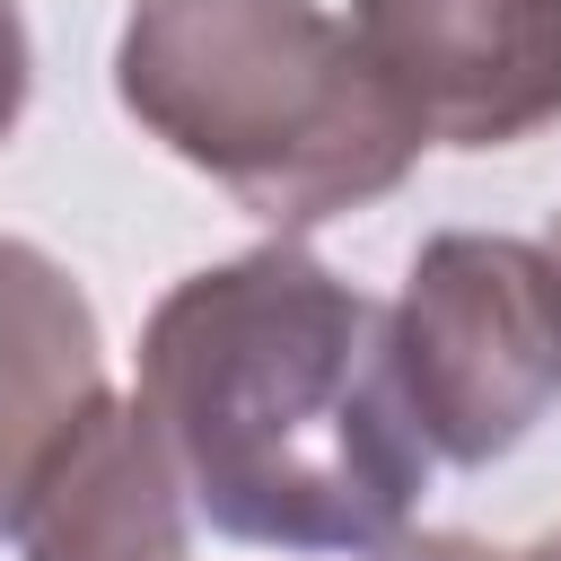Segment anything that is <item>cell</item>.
<instances>
[{"mask_svg": "<svg viewBox=\"0 0 561 561\" xmlns=\"http://www.w3.org/2000/svg\"><path fill=\"white\" fill-rule=\"evenodd\" d=\"M351 35L438 149L561 123V0H351Z\"/></svg>", "mask_w": 561, "mask_h": 561, "instance_id": "277c9868", "label": "cell"}, {"mask_svg": "<svg viewBox=\"0 0 561 561\" xmlns=\"http://www.w3.org/2000/svg\"><path fill=\"white\" fill-rule=\"evenodd\" d=\"M552 254H561V219H552Z\"/></svg>", "mask_w": 561, "mask_h": 561, "instance_id": "30bf717a", "label": "cell"}, {"mask_svg": "<svg viewBox=\"0 0 561 561\" xmlns=\"http://www.w3.org/2000/svg\"><path fill=\"white\" fill-rule=\"evenodd\" d=\"M114 96L280 237L386 202L430 149L324 0H131Z\"/></svg>", "mask_w": 561, "mask_h": 561, "instance_id": "7a4b0ae2", "label": "cell"}, {"mask_svg": "<svg viewBox=\"0 0 561 561\" xmlns=\"http://www.w3.org/2000/svg\"><path fill=\"white\" fill-rule=\"evenodd\" d=\"M131 403L228 543L368 561L430 491V438L394 377V307L289 237L184 272L149 307Z\"/></svg>", "mask_w": 561, "mask_h": 561, "instance_id": "6da1fadb", "label": "cell"}, {"mask_svg": "<svg viewBox=\"0 0 561 561\" xmlns=\"http://www.w3.org/2000/svg\"><path fill=\"white\" fill-rule=\"evenodd\" d=\"M368 561H508V552H491V543H473V535H394V543H377Z\"/></svg>", "mask_w": 561, "mask_h": 561, "instance_id": "ba28073f", "label": "cell"}, {"mask_svg": "<svg viewBox=\"0 0 561 561\" xmlns=\"http://www.w3.org/2000/svg\"><path fill=\"white\" fill-rule=\"evenodd\" d=\"M26 88H35V44H26L18 0H0V140H9L18 114H26Z\"/></svg>", "mask_w": 561, "mask_h": 561, "instance_id": "52a82bcc", "label": "cell"}, {"mask_svg": "<svg viewBox=\"0 0 561 561\" xmlns=\"http://www.w3.org/2000/svg\"><path fill=\"white\" fill-rule=\"evenodd\" d=\"M105 403V342L88 289L26 237H0V535Z\"/></svg>", "mask_w": 561, "mask_h": 561, "instance_id": "5b68a950", "label": "cell"}, {"mask_svg": "<svg viewBox=\"0 0 561 561\" xmlns=\"http://www.w3.org/2000/svg\"><path fill=\"white\" fill-rule=\"evenodd\" d=\"M508 561H561V535H543V543H526V552H508Z\"/></svg>", "mask_w": 561, "mask_h": 561, "instance_id": "9c48e42d", "label": "cell"}, {"mask_svg": "<svg viewBox=\"0 0 561 561\" xmlns=\"http://www.w3.org/2000/svg\"><path fill=\"white\" fill-rule=\"evenodd\" d=\"M394 377L447 465H500L561 403V254L535 237L447 228L394 298Z\"/></svg>", "mask_w": 561, "mask_h": 561, "instance_id": "3957f363", "label": "cell"}, {"mask_svg": "<svg viewBox=\"0 0 561 561\" xmlns=\"http://www.w3.org/2000/svg\"><path fill=\"white\" fill-rule=\"evenodd\" d=\"M193 500L140 403H96L18 517L26 561H193Z\"/></svg>", "mask_w": 561, "mask_h": 561, "instance_id": "8992f818", "label": "cell"}]
</instances>
